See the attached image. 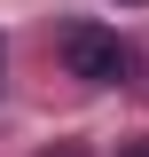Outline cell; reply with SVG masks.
Listing matches in <instances>:
<instances>
[{"label": "cell", "mask_w": 149, "mask_h": 157, "mask_svg": "<svg viewBox=\"0 0 149 157\" xmlns=\"http://www.w3.org/2000/svg\"><path fill=\"white\" fill-rule=\"evenodd\" d=\"M63 63H71V78H86V86H126V71H133L126 39L102 32V24H63Z\"/></svg>", "instance_id": "1"}, {"label": "cell", "mask_w": 149, "mask_h": 157, "mask_svg": "<svg viewBox=\"0 0 149 157\" xmlns=\"http://www.w3.org/2000/svg\"><path fill=\"white\" fill-rule=\"evenodd\" d=\"M47 157H86V149H78V141H55V149H47Z\"/></svg>", "instance_id": "2"}, {"label": "cell", "mask_w": 149, "mask_h": 157, "mask_svg": "<svg viewBox=\"0 0 149 157\" xmlns=\"http://www.w3.org/2000/svg\"><path fill=\"white\" fill-rule=\"evenodd\" d=\"M118 157H149V141H126V149H118Z\"/></svg>", "instance_id": "3"}]
</instances>
